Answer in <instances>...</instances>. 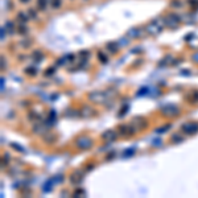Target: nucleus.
<instances>
[{"label":"nucleus","instance_id":"1","mask_svg":"<svg viewBox=\"0 0 198 198\" xmlns=\"http://www.w3.org/2000/svg\"><path fill=\"white\" fill-rule=\"evenodd\" d=\"M37 8L40 11H46L48 8V0H37Z\"/></svg>","mask_w":198,"mask_h":198},{"label":"nucleus","instance_id":"5","mask_svg":"<svg viewBox=\"0 0 198 198\" xmlns=\"http://www.w3.org/2000/svg\"><path fill=\"white\" fill-rule=\"evenodd\" d=\"M172 7H173V8H181L182 3L180 2V0H173V2H172Z\"/></svg>","mask_w":198,"mask_h":198},{"label":"nucleus","instance_id":"6","mask_svg":"<svg viewBox=\"0 0 198 198\" xmlns=\"http://www.w3.org/2000/svg\"><path fill=\"white\" fill-rule=\"evenodd\" d=\"M19 2H20L21 4H26V3H29L30 0H19Z\"/></svg>","mask_w":198,"mask_h":198},{"label":"nucleus","instance_id":"2","mask_svg":"<svg viewBox=\"0 0 198 198\" xmlns=\"http://www.w3.org/2000/svg\"><path fill=\"white\" fill-rule=\"evenodd\" d=\"M17 17H19L20 21H23V23H26L29 19V13L28 12H19L17 13Z\"/></svg>","mask_w":198,"mask_h":198},{"label":"nucleus","instance_id":"4","mask_svg":"<svg viewBox=\"0 0 198 198\" xmlns=\"http://www.w3.org/2000/svg\"><path fill=\"white\" fill-rule=\"evenodd\" d=\"M130 36H132V38H135V37H138L139 34H140V29L139 28H132L130 32H128Z\"/></svg>","mask_w":198,"mask_h":198},{"label":"nucleus","instance_id":"3","mask_svg":"<svg viewBox=\"0 0 198 198\" xmlns=\"http://www.w3.org/2000/svg\"><path fill=\"white\" fill-rule=\"evenodd\" d=\"M61 4H62L61 0H50V7L53 8V10H58V8H61Z\"/></svg>","mask_w":198,"mask_h":198}]
</instances>
